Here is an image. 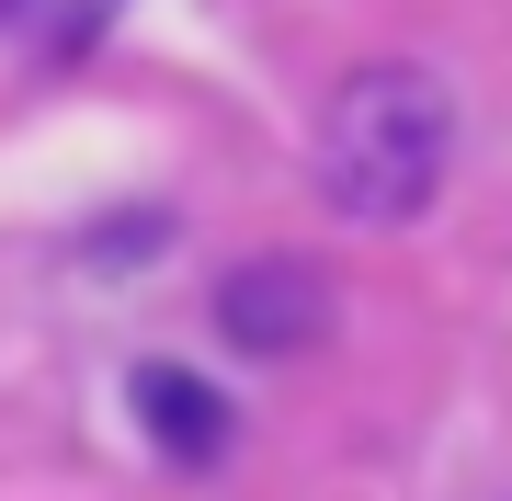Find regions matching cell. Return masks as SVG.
I'll list each match as a JSON object with an SVG mask.
<instances>
[{
	"instance_id": "obj_2",
	"label": "cell",
	"mask_w": 512,
	"mask_h": 501,
	"mask_svg": "<svg viewBox=\"0 0 512 501\" xmlns=\"http://www.w3.org/2000/svg\"><path fill=\"white\" fill-rule=\"evenodd\" d=\"M319 319H330V274L296 262V251H262V262H239V274L217 285V331L239 353H308Z\"/></svg>"
},
{
	"instance_id": "obj_3",
	"label": "cell",
	"mask_w": 512,
	"mask_h": 501,
	"mask_svg": "<svg viewBox=\"0 0 512 501\" xmlns=\"http://www.w3.org/2000/svg\"><path fill=\"white\" fill-rule=\"evenodd\" d=\"M126 399H137L148 445H160L171 467H217V456H228V433H239V422H228V399L205 388V376H183V365H137V388H126Z\"/></svg>"
},
{
	"instance_id": "obj_1",
	"label": "cell",
	"mask_w": 512,
	"mask_h": 501,
	"mask_svg": "<svg viewBox=\"0 0 512 501\" xmlns=\"http://www.w3.org/2000/svg\"><path fill=\"white\" fill-rule=\"evenodd\" d=\"M444 160H456V103H444L433 69H353L330 92L319 126V194L342 205L353 228H410L421 205L444 194Z\"/></svg>"
}]
</instances>
